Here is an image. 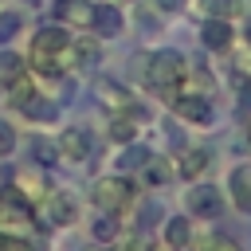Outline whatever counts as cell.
I'll return each instance as SVG.
<instances>
[{
    "mask_svg": "<svg viewBox=\"0 0 251 251\" xmlns=\"http://www.w3.org/2000/svg\"><path fill=\"white\" fill-rule=\"evenodd\" d=\"M39 216H43V224H51V227H67V224L75 220V200H71L67 192H47V196L39 200Z\"/></svg>",
    "mask_w": 251,
    "mask_h": 251,
    "instance_id": "4",
    "label": "cell"
},
{
    "mask_svg": "<svg viewBox=\"0 0 251 251\" xmlns=\"http://www.w3.org/2000/svg\"><path fill=\"white\" fill-rule=\"evenodd\" d=\"M0 251H35V247H31L24 235H4V231H0Z\"/></svg>",
    "mask_w": 251,
    "mask_h": 251,
    "instance_id": "23",
    "label": "cell"
},
{
    "mask_svg": "<svg viewBox=\"0 0 251 251\" xmlns=\"http://www.w3.org/2000/svg\"><path fill=\"white\" fill-rule=\"evenodd\" d=\"M208 161H212V157H208L204 149H188V153L180 157V165H176V169H180V173H184V176L192 180V176H200V173L208 169Z\"/></svg>",
    "mask_w": 251,
    "mask_h": 251,
    "instance_id": "14",
    "label": "cell"
},
{
    "mask_svg": "<svg viewBox=\"0 0 251 251\" xmlns=\"http://www.w3.org/2000/svg\"><path fill=\"white\" fill-rule=\"evenodd\" d=\"M106 251H118V247H106Z\"/></svg>",
    "mask_w": 251,
    "mask_h": 251,
    "instance_id": "30",
    "label": "cell"
},
{
    "mask_svg": "<svg viewBox=\"0 0 251 251\" xmlns=\"http://www.w3.org/2000/svg\"><path fill=\"white\" fill-rule=\"evenodd\" d=\"M12 149H16V133H12L8 122H0V157H8Z\"/></svg>",
    "mask_w": 251,
    "mask_h": 251,
    "instance_id": "25",
    "label": "cell"
},
{
    "mask_svg": "<svg viewBox=\"0 0 251 251\" xmlns=\"http://www.w3.org/2000/svg\"><path fill=\"white\" fill-rule=\"evenodd\" d=\"M165 243H169V247H184V243H188V220H180V216L169 220V224H165Z\"/></svg>",
    "mask_w": 251,
    "mask_h": 251,
    "instance_id": "16",
    "label": "cell"
},
{
    "mask_svg": "<svg viewBox=\"0 0 251 251\" xmlns=\"http://www.w3.org/2000/svg\"><path fill=\"white\" fill-rule=\"evenodd\" d=\"M149 180H165V165H153L149 169Z\"/></svg>",
    "mask_w": 251,
    "mask_h": 251,
    "instance_id": "27",
    "label": "cell"
},
{
    "mask_svg": "<svg viewBox=\"0 0 251 251\" xmlns=\"http://www.w3.org/2000/svg\"><path fill=\"white\" fill-rule=\"evenodd\" d=\"M204 251H239V243H235V239H231V235H212V239H208V247H204Z\"/></svg>",
    "mask_w": 251,
    "mask_h": 251,
    "instance_id": "24",
    "label": "cell"
},
{
    "mask_svg": "<svg viewBox=\"0 0 251 251\" xmlns=\"http://www.w3.org/2000/svg\"><path fill=\"white\" fill-rule=\"evenodd\" d=\"M184 71H188L184 55L173 51V47H161V51H153L149 63H145V86L157 90V94H173V90L180 86Z\"/></svg>",
    "mask_w": 251,
    "mask_h": 251,
    "instance_id": "1",
    "label": "cell"
},
{
    "mask_svg": "<svg viewBox=\"0 0 251 251\" xmlns=\"http://www.w3.org/2000/svg\"><path fill=\"white\" fill-rule=\"evenodd\" d=\"M0 184H4V176H0Z\"/></svg>",
    "mask_w": 251,
    "mask_h": 251,
    "instance_id": "31",
    "label": "cell"
},
{
    "mask_svg": "<svg viewBox=\"0 0 251 251\" xmlns=\"http://www.w3.org/2000/svg\"><path fill=\"white\" fill-rule=\"evenodd\" d=\"M55 153H59L55 145H43V141L35 145V161H43V165H47V161H55Z\"/></svg>",
    "mask_w": 251,
    "mask_h": 251,
    "instance_id": "26",
    "label": "cell"
},
{
    "mask_svg": "<svg viewBox=\"0 0 251 251\" xmlns=\"http://www.w3.org/2000/svg\"><path fill=\"white\" fill-rule=\"evenodd\" d=\"M71 55H75V59H82L78 67H94V63H98V43L78 39V43H71Z\"/></svg>",
    "mask_w": 251,
    "mask_h": 251,
    "instance_id": "17",
    "label": "cell"
},
{
    "mask_svg": "<svg viewBox=\"0 0 251 251\" xmlns=\"http://www.w3.org/2000/svg\"><path fill=\"white\" fill-rule=\"evenodd\" d=\"M114 235H118V220H114L110 212H102V216H98V224H94V239L114 243Z\"/></svg>",
    "mask_w": 251,
    "mask_h": 251,
    "instance_id": "18",
    "label": "cell"
},
{
    "mask_svg": "<svg viewBox=\"0 0 251 251\" xmlns=\"http://www.w3.org/2000/svg\"><path fill=\"white\" fill-rule=\"evenodd\" d=\"M24 227H27V212H24L20 204L4 200V204H0V231H4V235H20Z\"/></svg>",
    "mask_w": 251,
    "mask_h": 251,
    "instance_id": "11",
    "label": "cell"
},
{
    "mask_svg": "<svg viewBox=\"0 0 251 251\" xmlns=\"http://www.w3.org/2000/svg\"><path fill=\"white\" fill-rule=\"evenodd\" d=\"M149 161H153V157H149V149H137V145L122 153V169H145Z\"/></svg>",
    "mask_w": 251,
    "mask_h": 251,
    "instance_id": "19",
    "label": "cell"
},
{
    "mask_svg": "<svg viewBox=\"0 0 251 251\" xmlns=\"http://www.w3.org/2000/svg\"><path fill=\"white\" fill-rule=\"evenodd\" d=\"M157 4H161V8H173V12H176V8L184 4V0H157Z\"/></svg>",
    "mask_w": 251,
    "mask_h": 251,
    "instance_id": "28",
    "label": "cell"
},
{
    "mask_svg": "<svg viewBox=\"0 0 251 251\" xmlns=\"http://www.w3.org/2000/svg\"><path fill=\"white\" fill-rule=\"evenodd\" d=\"M247 141H251V118H247Z\"/></svg>",
    "mask_w": 251,
    "mask_h": 251,
    "instance_id": "29",
    "label": "cell"
},
{
    "mask_svg": "<svg viewBox=\"0 0 251 251\" xmlns=\"http://www.w3.org/2000/svg\"><path fill=\"white\" fill-rule=\"evenodd\" d=\"M90 27L98 31V35H122V12L118 8H110V4H98L94 8V16H90Z\"/></svg>",
    "mask_w": 251,
    "mask_h": 251,
    "instance_id": "10",
    "label": "cell"
},
{
    "mask_svg": "<svg viewBox=\"0 0 251 251\" xmlns=\"http://www.w3.org/2000/svg\"><path fill=\"white\" fill-rule=\"evenodd\" d=\"M16 31H20V16H16V12H0V43L12 39Z\"/></svg>",
    "mask_w": 251,
    "mask_h": 251,
    "instance_id": "21",
    "label": "cell"
},
{
    "mask_svg": "<svg viewBox=\"0 0 251 251\" xmlns=\"http://www.w3.org/2000/svg\"><path fill=\"white\" fill-rule=\"evenodd\" d=\"M173 106H176L180 118H188V122H196V126L212 122V106H208V98H200V94H176Z\"/></svg>",
    "mask_w": 251,
    "mask_h": 251,
    "instance_id": "6",
    "label": "cell"
},
{
    "mask_svg": "<svg viewBox=\"0 0 251 251\" xmlns=\"http://www.w3.org/2000/svg\"><path fill=\"white\" fill-rule=\"evenodd\" d=\"M55 12H59L63 20H71V24H82V27H90V16H94V8H90L86 0H59Z\"/></svg>",
    "mask_w": 251,
    "mask_h": 251,
    "instance_id": "12",
    "label": "cell"
},
{
    "mask_svg": "<svg viewBox=\"0 0 251 251\" xmlns=\"http://www.w3.org/2000/svg\"><path fill=\"white\" fill-rule=\"evenodd\" d=\"M227 184H231V200H235V208H239V212H251V165L231 169Z\"/></svg>",
    "mask_w": 251,
    "mask_h": 251,
    "instance_id": "8",
    "label": "cell"
},
{
    "mask_svg": "<svg viewBox=\"0 0 251 251\" xmlns=\"http://www.w3.org/2000/svg\"><path fill=\"white\" fill-rule=\"evenodd\" d=\"M20 110H24L27 118H35V122H51V118L59 114V110H55V102H47L43 94H35V98H27V102H24Z\"/></svg>",
    "mask_w": 251,
    "mask_h": 251,
    "instance_id": "13",
    "label": "cell"
},
{
    "mask_svg": "<svg viewBox=\"0 0 251 251\" xmlns=\"http://www.w3.org/2000/svg\"><path fill=\"white\" fill-rule=\"evenodd\" d=\"M188 212L192 216H220V192L208 188V184L188 188Z\"/></svg>",
    "mask_w": 251,
    "mask_h": 251,
    "instance_id": "7",
    "label": "cell"
},
{
    "mask_svg": "<svg viewBox=\"0 0 251 251\" xmlns=\"http://www.w3.org/2000/svg\"><path fill=\"white\" fill-rule=\"evenodd\" d=\"M200 4H204V12H208V16H216V20H227V16L239 8L235 0H200Z\"/></svg>",
    "mask_w": 251,
    "mask_h": 251,
    "instance_id": "20",
    "label": "cell"
},
{
    "mask_svg": "<svg viewBox=\"0 0 251 251\" xmlns=\"http://www.w3.org/2000/svg\"><path fill=\"white\" fill-rule=\"evenodd\" d=\"M20 75H27V71H24V59H20V55H12V51H0V82H4V86H12Z\"/></svg>",
    "mask_w": 251,
    "mask_h": 251,
    "instance_id": "15",
    "label": "cell"
},
{
    "mask_svg": "<svg viewBox=\"0 0 251 251\" xmlns=\"http://www.w3.org/2000/svg\"><path fill=\"white\" fill-rule=\"evenodd\" d=\"M110 133H114L118 141H129V137H133V122L122 114V118H114V122H110Z\"/></svg>",
    "mask_w": 251,
    "mask_h": 251,
    "instance_id": "22",
    "label": "cell"
},
{
    "mask_svg": "<svg viewBox=\"0 0 251 251\" xmlns=\"http://www.w3.org/2000/svg\"><path fill=\"white\" fill-rule=\"evenodd\" d=\"M59 157H67V161H86L90 157V133L86 129H63V137H59Z\"/></svg>",
    "mask_w": 251,
    "mask_h": 251,
    "instance_id": "5",
    "label": "cell"
},
{
    "mask_svg": "<svg viewBox=\"0 0 251 251\" xmlns=\"http://www.w3.org/2000/svg\"><path fill=\"white\" fill-rule=\"evenodd\" d=\"M200 39H204V47H216V51H224V47L231 43V24H227V20H216V16H208V20L200 24Z\"/></svg>",
    "mask_w": 251,
    "mask_h": 251,
    "instance_id": "9",
    "label": "cell"
},
{
    "mask_svg": "<svg viewBox=\"0 0 251 251\" xmlns=\"http://www.w3.org/2000/svg\"><path fill=\"white\" fill-rule=\"evenodd\" d=\"M133 200V184L129 180H122V176H102L98 184H94V204L102 208V212H122L126 204Z\"/></svg>",
    "mask_w": 251,
    "mask_h": 251,
    "instance_id": "3",
    "label": "cell"
},
{
    "mask_svg": "<svg viewBox=\"0 0 251 251\" xmlns=\"http://www.w3.org/2000/svg\"><path fill=\"white\" fill-rule=\"evenodd\" d=\"M67 51H71V39L63 27H43L35 39H31V67L43 71V75H59L67 67Z\"/></svg>",
    "mask_w": 251,
    "mask_h": 251,
    "instance_id": "2",
    "label": "cell"
}]
</instances>
